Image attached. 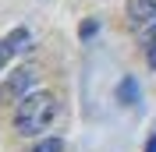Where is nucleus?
<instances>
[{"label":"nucleus","mask_w":156,"mask_h":152,"mask_svg":"<svg viewBox=\"0 0 156 152\" xmlns=\"http://www.w3.org/2000/svg\"><path fill=\"white\" fill-rule=\"evenodd\" d=\"M53 117H57V99L50 92H29L14 106V131L21 138H32V134L46 131Z\"/></svg>","instance_id":"nucleus-1"},{"label":"nucleus","mask_w":156,"mask_h":152,"mask_svg":"<svg viewBox=\"0 0 156 152\" xmlns=\"http://www.w3.org/2000/svg\"><path fill=\"white\" fill-rule=\"evenodd\" d=\"M36 81H39L36 67H18L14 74H7L0 81V106H18L21 99L36 88Z\"/></svg>","instance_id":"nucleus-2"},{"label":"nucleus","mask_w":156,"mask_h":152,"mask_svg":"<svg viewBox=\"0 0 156 152\" xmlns=\"http://www.w3.org/2000/svg\"><path fill=\"white\" fill-rule=\"evenodd\" d=\"M124 11L131 18V25H146V21L156 18V0H128Z\"/></svg>","instance_id":"nucleus-3"},{"label":"nucleus","mask_w":156,"mask_h":152,"mask_svg":"<svg viewBox=\"0 0 156 152\" xmlns=\"http://www.w3.org/2000/svg\"><path fill=\"white\" fill-rule=\"evenodd\" d=\"M117 99H121L124 106H135L138 103V81L135 78H124V81L117 85Z\"/></svg>","instance_id":"nucleus-4"},{"label":"nucleus","mask_w":156,"mask_h":152,"mask_svg":"<svg viewBox=\"0 0 156 152\" xmlns=\"http://www.w3.org/2000/svg\"><path fill=\"white\" fill-rule=\"evenodd\" d=\"M4 43H7V50H11V53H21V50H29L32 32H29V29H14L7 39H4Z\"/></svg>","instance_id":"nucleus-5"},{"label":"nucleus","mask_w":156,"mask_h":152,"mask_svg":"<svg viewBox=\"0 0 156 152\" xmlns=\"http://www.w3.org/2000/svg\"><path fill=\"white\" fill-rule=\"evenodd\" d=\"M32 152H64V142H60V138H43Z\"/></svg>","instance_id":"nucleus-6"},{"label":"nucleus","mask_w":156,"mask_h":152,"mask_svg":"<svg viewBox=\"0 0 156 152\" xmlns=\"http://www.w3.org/2000/svg\"><path fill=\"white\" fill-rule=\"evenodd\" d=\"M96 32H99V21H85V25L78 29V36H82V39H92Z\"/></svg>","instance_id":"nucleus-7"},{"label":"nucleus","mask_w":156,"mask_h":152,"mask_svg":"<svg viewBox=\"0 0 156 152\" xmlns=\"http://www.w3.org/2000/svg\"><path fill=\"white\" fill-rule=\"evenodd\" d=\"M146 60H149V67L156 71V36L149 39V46H146Z\"/></svg>","instance_id":"nucleus-8"},{"label":"nucleus","mask_w":156,"mask_h":152,"mask_svg":"<svg viewBox=\"0 0 156 152\" xmlns=\"http://www.w3.org/2000/svg\"><path fill=\"white\" fill-rule=\"evenodd\" d=\"M7 57H11V50H7V43H0V71H4V64H7Z\"/></svg>","instance_id":"nucleus-9"},{"label":"nucleus","mask_w":156,"mask_h":152,"mask_svg":"<svg viewBox=\"0 0 156 152\" xmlns=\"http://www.w3.org/2000/svg\"><path fill=\"white\" fill-rule=\"evenodd\" d=\"M146 152H156V134L149 138V145H146Z\"/></svg>","instance_id":"nucleus-10"}]
</instances>
